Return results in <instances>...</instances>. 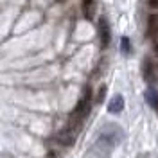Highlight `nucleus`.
Returning a JSON list of instances; mask_svg holds the SVG:
<instances>
[{
  "mask_svg": "<svg viewBox=\"0 0 158 158\" xmlns=\"http://www.w3.org/2000/svg\"><path fill=\"white\" fill-rule=\"evenodd\" d=\"M148 4H149V7H153V9H158V0H149Z\"/></svg>",
  "mask_w": 158,
  "mask_h": 158,
  "instance_id": "9b49d317",
  "label": "nucleus"
},
{
  "mask_svg": "<svg viewBox=\"0 0 158 158\" xmlns=\"http://www.w3.org/2000/svg\"><path fill=\"white\" fill-rule=\"evenodd\" d=\"M81 11H83V16L86 20H92L95 16V11H97V2L95 0H83L81 2Z\"/></svg>",
  "mask_w": 158,
  "mask_h": 158,
  "instance_id": "39448f33",
  "label": "nucleus"
},
{
  "mask_svg": "<svg viewBox=\"0 0 158 158\" xmlns=\"http://www.w3.org/2000/svg\"><path fill=\"white\" fill-rule=\"evenodd\" d=\"M58 2H65V0H58Z\"/></svg>",
  "mask_w": 158,
  "mask_h": 158,
  "instance_id": "f8f14e48",
  "label": "nucleus"
},
{
  "mask_svg": "<svg viewBox=\"0 0 158 158\" xmlns=\"http://www.w3.org/2000/svg\"><path fill=\"white\" fill-rule=\"evenodd\" d=\"M120 50H122V54H131V41H129V38H120Z\"/></svg>",
  "mask_w": 158,
  "mask_h": 158,
  "instance_id": "1a4fd4ad",
  "label": "nucleus"
},
{
  "mask_svg": "<svg viewBox=\"0 0 158 158\" xmlns=\"http://www.w3.org/2000/svg\"><path fill=\"white\" fill-rule=\"evenodd\" d=\"M90 97H92V90L86 88L85 90V95L79 99L77 106H76L74 111L70 113V122H69L70 128H74V129H77L79 131L81 124H83V120H85L86 115L90 113Z\"/></svg>",
  "mask_w": 158,
  "mask_h": 158,
  "instance_id": "f03ea898",
  "label": "nucleus"
},
{
  "mask_svg": "<svg viewBox=\"0 0 158 158\" xmlns=\"http://www.w3.org/2000/svg\"><path fill=\"white\" fill-rule=\"evenodd\" d=\"M122 138H124V135H122V129L118 128V126L106 124L104 128L101 129V135L97 137L92 151L88 153V156L95 155V158H106L111 153V149L115 148Z\"/></svg>",
  "mask_w": 158,
  "mask_h": 158,
  "instance_id": "f257e3e1",
  "label": "nucleus"
},
{
  "mask_svg": "<svg viewBox=\"0 0 158 158\" xmlns=\"http://www.w3.org/2000/svg\"><path fill=\"white\" fill-rule=\"evenodd\" d=\"M104 95H106V86H101L99 88V94H97V102H102V99H104Z\"/></svg>",
  "mask_w": 158,
  "mask_h": 158,
  "instance_id": "9d476101",
  "label": "nucleus"
},
{
  "mask_svg": "<svg viewBox=\"0 0 158 158\" xmlns=\"http://www.w3.org/2000/svg\"><path fill=\"white\" fill-rule=\"evenodd\" d=\"M97 31H99V38H101V45H102V49H106L110 45V41H111V29H110V23L104 16L99 18Z\"/></svg>",
  "mask_w": 158,
  "mask_h": 158,
  "instance_id": "7ed1b4c3",
  "label": "nucleus"
},
{
  "mask_svg": "<svg viewBox=\"0 0 158 158\" xmlns=\"http://www.w3.org/2000/svg\"><path fill=\"white\" fill-rule=\"evenodd\" d=\"M148 34L151 38L158 36V15H151L148 18Z\"/></svg>",
  "mask_w": 158,
  "mask_h": 158,
  "instance_id": "0eeeda50",
  "label": "nucleus"
},
{
  "mask_svg": "<svg viewBox=\"0 0 158 158\" xmlns=\"http://www.w3.org/2000/svg\"><path fill=\"white\" fill-rule=\"evenodd\" d=\"M122 110H124V97L122 95H115V97L110 101L108 111L110 113H120Z\"/></svg>",
  "mask_w": 158,
  "mask_h": 158,
  "instance_id": "423d86ee",
  "label": "nucleus"
},
{
  "mask_svg": "<svg viewBox=\"0 0 158 158\" xmlns=\"http://www.w3.org/2000/svg\"><path fill=\"white\" fill-rule=\"evenodd\" d=\"M144 79L149 85H153L156 81V63L151 58H146V61H144Z\"/></svg>",
  "mask_w": 158,
  "mask_h": 158,
  "instance_id": "20e7f679",
  "label": "nucleus"
},
{
  "mask_svg": "<svg viewBox=\"0 0 158 158\" xmlns=\"http://www.w3.org/2000/svg\"><path fill=\"white\" fill-rule=\"evenodd\" d=\"M146 99H148V102L153 106V108L158 110V90L149 88L148 92H146Z\"/></svg>",
  "mask_w": 158,
  "mask_h": 158,
  "instance_id": "6e6552de",
  "label": "nucleus"
}]
</instances>
